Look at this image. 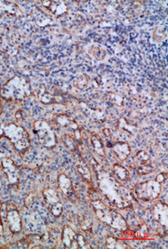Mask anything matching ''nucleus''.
<instances>
[{"mask_svg": "<svg viewBox=\"0 0 168 249\" xmlns=\"http://www.w3.org/2000/svg\"><path fill=\"white\" fill-rule=\"evenodd\" d=\"M37 98L39 102L44 105H51L53 103H58V99L56 96L50 93L46 87L43 86H40L37 90Z\"/></svg>", "mask_w": 168, "mask_h": 249, "instance_id": "18", "label": "nucleus"}, {"mask_svg": "<svg viewBox=\"0 0 168 249\" xmlns=\"http://www.w3.org/2000/svg\"><path fill=\"white\" fill-rule=\"evenodd\" d=\"M124 233V237L125 239H135V237H134V231H131V230H126V231H123Z\"/></svg>", "mask_w": 168, "mask_h": 249, "instance_id": "36", "label": "nucleus"}, {"mask_svg": "<svg viewBox=\"0 0 168 249\" xmlns=\"http://www.w3.org/2000/svg\"><path fill=\"white\" fill-rule=\"evenodd\" d=\"M106 247L107 249H131L129 244L121 239H117L114 236H107L106 238Z\"/></svg>", "mask_w": 168, "mask_h": 249, "instance_id": "23", "label": "nucleus"}, {"mask_svg": "<svg viewBox=\"0 0 168 249\" xmlns=\"http://www.w3.org/2000/svg\"><path fill=\"white\" fill-rule=\"evenodd\" d=\"M58 188H60L62 193L67 196L68 200L75 204L77 201L78 196L70 178L65 174H60L58 176Z\"/></svg>", "mask_w": 168, "mask_h": 249, "instance_id": "12", "label": "nucleus"}, {"mask_svg": "<svg viewBox=\"0 0 168 249\" xmlns=\"http://www.w3.org/2000/svg\"><path fill=\"white\" fill-rule=\"evenodd\" d=\"M102 132H103V134L107 137H109L111 136V133H112L109 128H104V129L102 130Z\"/></svg>", "mask_w": 168, "mask_h": 249, "instance_id": "38", "label": "nucleus"}, {"mask_svg": "<svg viewBox=\"0 0 168 249\" xmlns=\"http://www.w3.org/2000/svg\"><path fill=\"white\" fill-rule=\"evenodd\" d=\"M168 178V173L167 172H163V173L158 174L156 177L155 180L159 183H162Z\"/></svg>", "mask_w": 168, "mask_h": 249, "instance_id": "35", "label": "nucleus"}, {"mask_svg": "<svg viewBox=\"0 0 168 249\" xmlns=\"http://www.w3.org/2000/svg\"><path fill=\"white\" fill-rule=\"evenodd\" d=\"M112 172H113V176L119 181V183L127 182L130 177L129 171L119 163L114 164L112 166Z\"/></svg>", "mask_w": 168, "mask_h": 249, "instance_id": "20", "label": "nucleus"}, {"mask_svg": "<svg viewBox=\"0 0 168 249\" xmlns=\"http://www.w3.org/2000/svg\"><path fill=\"white\" fill-rule=\"evenodd\" d=\"M162 185L156 180H148L136 183L134 186L133 193L136 198L142 201L155 200L160 195Z\"/></svg>", "mask_w": 168, "mask_h": 249, "instance_id": "6", "label": "nucleus"}, {"mask_svg": "<svg viewBox=\"0 0 168 249\" xmlns=\"http://www.w3.org/2000/svg\"><path fill=\"white\" fill-rule=\"evenodd\" d=\"M34 196H35V194L34 193H29L26 199L24 200V205L27 208H29L32 205V203H33L34 200Z\"/></svg>", "mask_w": 168, "mask_h": 249, "instance_id": "34", "label": "nucleus"}, {"mask_svg": "<svg viewBox=\"0 0 168 249\" xmlns=\"http://www.w3.org/2000/svg\"><path fill=\"white\" fill-rule=\"evenodd\" d=\"M90 76L85 74H83L81 76H78L77 78H75L73 81V85L75 86V88H77L78 89L83 90L85 89L89 84H90Z\"/></svg>", "mask_w": 168, "mask_h": 249, "instance_id": "27", "label": "nucleus"}, {"mask_svg": "<svg viewBox=\"0 0 168 249\" xmlns=\"http://www.w3.org/2000/svg\"><path fill=\"white\" fill-rule=\"evenodd\" d=\"M75 166L77 169L78 172L80 176L85 179L87 183H90L92 182V174L89 168L85 159L78 154L77 156H75Z\"/></svg>", "mask_w": 168, "mask_h": 249, "instance_id": "17", "label": "nucleus"}, {"mask_svg": "<svg viewBox=\"0 0 168 249\" xmlns=\"http://www.w3.org/2000/svg\"><path fill=\"white\" fill-rule=\"evenodd\" d=\"M136 161H138L139 165H143V164H148L151 162L150 158L146 151L140 150L136 154Z\"/></svg>", "mask_w": 168, "mask_h": 249, "instance_id": "30", "label": "nucleus"}, {"mask_svg": "<svg viewBox=\"0 0 168 249\" xmlns=\"http://www.w3.org/2000/svg\"><path fill=\"white\" fill-rule=\"evenodd\" d=\"M7 220L10 231L12 234H19L22 230V221L19 210L13 203L10 202L6 207Z\"/></svg>", "mask_w": 168, "mask_h": 249, "instance_id": "11", "label": "nucleus"}, {"mask_svg": "<svg viewBox=\"0 0 168 249\" xmlns=\"http://www.w3.org/2000/svg\"><path fill=\"white\" fill-rule=\"evenodd\" d=\"M133 231L135 239H145L149 236V229L146 223L139 225Z\"/></svg>", "mask_w": 168, "mask_h": 249, "instance_id": "25", "label": "nucleus"}, {"mask_svg": "<svg viewBox=\"0 0 168 249\" xmlns=\"http://www.w3.org/2000/svg\"><path fill=\"white\" fill-rule=\"evenodd\" d=\"M78 108L82 111L86 117L93 120V122L103 123L106 120V115L103 110L90 107V106L84 102L78 103Z\"/></svg>", "mask_w": 168, "mask_h": 249, "instance_id": "14", "label": "nucleus"}, {"mask_svg": "<svg viewBox=\"0 0 168 249\" xmlns=\"http://www.w3.org/2000/svg\"><path fill=\"white\" fill-rule=\"evenodd\" d=\"M42 196L49 212L56 217H60L63 212V205L58 192L53 188H45L42 191Z\"/></svg>", "mask_w": 168, "mask_h": 249, "instance_id": "8", "label": "nucleus"}, {"mask_svg": "<svg viewBox=\"0 0 168 249\" xmlns=\"http://www.w3.org/2000/svg\"><path fill=\"white\" fill-rule=\"evenodd\" d=\"M61 141L64 144V146L70 150L71 152H75L78 150V146L80 144H82V142H80L76 140L75 136L72 134H68V133H64V134L61 137Z\"/></svg>", "mask_w": 168, "mask_h": 249, "instance_id": "21", "label": "nucleus"}, {"mask_svg": "<svg viewBox=\"0 0 168 249\" xmlns=\"http://www.w3.org/2000/svg\"><path fill=\"white\" fill-rule=\"evenodd\" d=\"M89 197L96 217L102 223L119 231L123 232L129 229V226L124 217L119 213L105 205L93 188L89 189Z\"/></svg>", "mask_w": 168, "mask_h": 249, "instance_id": "2", "label": "nucleus"}, {"mask_svg": "<svg viewBox=\"0 0 168 249\" xmlns=\"http://www.w3.org/2000/svg\"><path fill=\"white\" fill-rule=\"evenodd\" d=\"M1 113H2V108H1V106H0V115H1ZM2 137H3V131H2L1 124H0V138H2Z\"/></svg>", "mask_w": 168, "mask_h": 249, "instance_id": "39", "label": "nucleus"}, {"mask_svg": "<svg viewBox=\"0 0 168 249\" xmlns=\"http://www.w3.org/2000/svg\"><path fill=\"white\" fill-rule=\"evenodd\" d=\"M34 131L42 146L47 149H54L57 145L58 142L56 132L45 120H36L34 123Z\"/></svg>", "mask_w": 168, "mask_h": 249, "instance_id": "5", "label": "nucleus"}, {"mask_svg": "<svg viewBox=\"0 0 168 249\" xmlns=\"http://www.w3.org/2000/svg\"><path fill=\"white\" fill-rule=\"evenodd\" d=\"M0 10L7 15L16 17V18L22 15L21 10L18 5L9 1H0Z\"/></svg>", "mask_w": 168, "mask_h": 249, "instance_id": "19", "label": "nucleus"}, {"mask_svg": "<svg viewBox=\"0 0 168 249\" xmlns=\"http://www.w3.org/2000/svg\"><path fill=\"white\" fill-rule=\"evenodd\" d=\"M41 4L47 9L50 11L53 15L63 16L66 13H68V6L64 3V1H45L42 0L41 1Z\"/></svg>", "mask_w": 168, "mask_h": 249, "instance_id": "15", "label": "nucleus"}, {"mask_svg": "<svg viewBox=\"0 0 168 249\" xmlns=\"http://www.w3.org/2000/svg\"><path fill=\"white\" fill-rule=\"evenodd\" d=\"M31 94V85L23 76H13L0 88V97L7 102H19Z\"/></svg>", "mask_w": 168, "mask_h": 249, "instance_id": "3", "label": "nucleus"}, {"mask_svg": "<svg viewBox=\"0 0 168 249\" xmlns=\"http://www.w3.org/2000/svg\"><path fill=\"white\" fill-rule=\"evenodd\" d=\"M53 120L56 125H58L60 128L67 130L68 134L74 135L77 141L82 142H81L82 135H81L79 124L72 116L64 115V114H56L54 115Z\"/></svg>", "mask_w": 168, "mask_h": 249, "instance_id": "9", "label": "nucleus"}, {"mask_svg": "<svg viewBox=\"0 0 168 249\" xmlns=\"http://www.w3.org/2000/svg\"><path fill=\"white\" fill-rule=\"evenodd\" d=\"M15 117H16L18 122H23V121L26 120V113L24 110H17V112L15 115Z\"/></svg>", "mask_w": 168, "mask_h": 249, "instance_id": "33", "label": "nucleus"}, {"mask_svg": "<svg viewBox=\"0 0 168 249\" xmlns=\"http://www.w3.org/2000/svg\"><path fill=\"white\" fill-rule=\"evenodd\" d=\"M92 54L96 59L102 60L107 55V52L101 47H93L92 48Z\"/></svg>", "mask_w": 168, "mask_h": 249, "instance_id": "31", "label": "nucleus"}, {"mask_svg": "<svg viewBox=\"0 0 168 249\" xmlns=\"http://www.w3.org/2000/svg\"><path fill=\"white\" fill-rule=\"evenodd\" d=\"M106 100L117 107H122L124 106V100L120 96L115 93H108L106 94Z\"/></svg>", "mask_w": 168, "mask_h": 249, "instance_id": "28", "label": "nucleus"}, {"mask_svg": "<svg viewBox=\"0 0 168 249\" xmlns=\"http://www.w3.org/2000/svg\"><path fill=\"white\" fill-rule=\"evenodd\" d=\"M1 127L3 131V137L9 140L18 154H24L28 151L31 142L26 129L15 124H2Z\"/></svg>", "mask_w": 168, "mask_h": 249, "instance_id": "4", "label": "nucleus"}, {"mask_svg": "<svg viewBox=\"0 0 168 249\" xmlns=\"http://www.w3.org/2000/svg\"><path fill=\"white\" fill-rule=\"evenodd\" d=\"M1 167L10 184L13 187L18 185L19 178L21 176V171L19 166L15 163L12 158L10 157L3 158L1 161Z\"/></svg>", "mask_w": 168, "mask_h": 249, "instance_id": "10", "label": "nucleus"}, {"mask_svg": "<svg viewBox=\"0 0 168 249\" xmlns=\"http://www.w3.org/2000/svg\"><path fill=\"white\" fill-rule=\"evenodd\" d=\"M91 144L93 148V151L96 153L97 156L99 157L102 160H104L106 158V153H105L104 144L102 143V140L99 136L97 134H93L90 138Z\"/></svg>", "mask_w": 168, "mask_h": 249, "instance_id": "22", "label": "nucleus"}, {"mask_svg": "<svg viewBox=\"0 0 168 249\" xmlns=\"http://www.w3.org/2000/svg\"><path fill=\"white\" fill-rule=\"evenodd\" d=\"M112 147L113 153L121 161L126 160L131 154V147L127 142H115L112 144Z\"/></svg>", "mask_w": 168, "mask_h": 249, "instance_id": "16", "label": "nucleus"}, {"mask_svg": "<svg viewBox=\"0 0 168 249\" xmlns=\"http://www.w3.org/2000/svg\"><path fill=\"white\" fill-rule=\"evenodd\" d=\"M97 178V187L110 205L119 209L131 207L134 197L131 192L122 185L114 176L105 171L93 157L89 159Z\"/></svg>", "mask_w": 168, "mask_h": 249, "instance_id": "1", "label": "nucleus"}, {"mask_svg": "<svg viewBox=\"0 0 168 249\" xmlns=\"http://www.w3.org/2000/svg\"><path fill=\"white\" fill-rule=\"evenodd\" d=\"M31 244V240L29 239V237H26L24 239H22L21 240L17 242V248H20V249H27L29 248V245Z\"/></svg>", "mask_w": 168, "mask_h": 249, "instance_id": "32", "label": "nucleus"}, {"mask_svg": "<svg viewBox=\"0 0 168 249\" xmlns=\"http://www.w3.org/2000/svg\"><path fill=\"white\" fill-rule=\"evenodd\" d=\"M166 37H167V33L164 27L158 26L155 28L153 34V39L154 42H161L165 39Z\"/></svg>", "mask_w": 168, "mask_h": 249, "instance_id": "29", "label": "nucleus"}, {"mask_svg": "<svg viewBox=\"0 0 168 249\" xmlns=\"http://www.w3.org/2000/svg\"><path fill=\"white\" fill-rule=\"evenodd\" d=\"M2 206V201L0 200V236H2V234H3V223H2V215H1Z\"/></svg>", "mask_w": 168, "mask_h": 249, "instance_id": "37", "label": "nucleus"}, {"mask_svg": "<svg viewBox=\"0 0 168 249\" xmlns=\"http://www.w3.org/2000/svg\"><path fill=\"white\" fill-rule=\"evenodd\" d=\"M152 214L156 222H158L162 227L168 231V206L163 201H158L153 205L152 209Z\"/></svg>", "mask_w": 168, "mask_h": 249, "instance_id": "13", "label": "nucleus"}, {"mask_svg": "<svg viewBox=\"0 0 168 249\" xmlns=\"http://www.w3.org/2000/svg\"><path fill=\"white\" fill-rule=\"evenodd\" d=\"M61 239L64 247L68 249H92L85 237L77 234L68 226L63 227Z\"/></svg>", "mask_w": 168, "mask_h": 249, "instance_id": "7", "label": "nucleus"}, {"mask_svg": "<svg viewBox=\"0 0 168 249\" xmlns=\"http://www.w3.org/2000/svg\"><path fill=\"white\" fill-rule=\"evenodd\" d=\"M77 221L80 229L86 232V233L92 232V224H91L90 220L88 219V217L85 215L83 214V213H78Z\"/></svg>", "mask_w": 168, "mask_h": 249, "instance_id": "26", "label": "nucleus"}, {"mask_svg": "<svg viewBox=\"0 0 168 249\" xmlns=\"http://www.w3.org/2000/svg\"><path fill=\"white\" fill-rule=\"evenodd\" d=\"M157 164L154 162H149L148 164H143V165H136V166H132V168L135 169L136 173L139 176H146L148 174L152 173L157 169Z\"/></svg>", "mask_w": 168, "mask_h": 249, "instance_id": "24", "label": "nucleus"}]
</instances>
